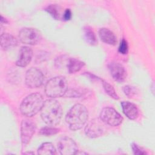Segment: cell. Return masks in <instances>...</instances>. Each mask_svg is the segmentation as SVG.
Listing matches in <instances>:
<instances>
[{
	"instance_id": "6da1fadb",
	"label": "cell",
	"mask_w": 155,
	"mask_h": 155,
	"mask_svg": "<svg viewBox=\"0 0 155 155\" xmlns=\"http://www.w3.org/2000/svg\"><path fill=\"white\" fill-rule=\"evenodd\" d=\"M62 114V107L58 101L50 99L44 102L41 110V116L46 124L50 126L58 125L60 122Z\"/></svg>"
},
{
	"instance_id": "7a4b0ae2",
	"label": "cell",
	"mask_w": 155,
	"mask_h": 155,
	"mask_svg": "<svg viewBox=\"0 0 155 155\" xmlns=\"http://www.w3.org/2000/svg\"><path fill=\"white\" fill-rule=\"evenodd\" d=\"M88 112L86 107L81 104L74 105L67 112L65 121L70 130H80L88 120Z\"/></svg>"
},
{
	"instance_id": "3957f363",
	"label": "cell",
	"mask_w": 155,
	"mask_h": 155,
	"mask_svg": "<svg viewBox=\"0 0 155 155\" xmlns=\"http://www.w3.org/2000/svg\"><path fill=\"white\" fill-rule=\"evenodd\" d=\"M44 104L43 96L40 93H31L22 101L20 105L21 113L24 116L32 117L41 110Z\"/></svg>"
},
{
	"instance_id": "277c9868",
	"label": "cell",
	"mask_w": 155,
	"mask_h": 155,
	"mask_svg": "<svg viewBox=\"0 0 155 155\" xmlns=\"http://www.w3.org/2000/svg\"><path fill=\"white\" fill-rule=\"evenodd\" d=\"M68 90V83L64 76H58L49 79L45 87V93L50 97H60L65 95Z\"/></svg>"
},
{
	"instance_id": "5b68a950",
	"label": "cell",
	"mask_w": 155,
	"mask_h": 155,
	"mask_svg": "<svg viewBox=\"0 0 155 155\" xmlns=\"http://www.w3.org/2000/svg\"><path fill=\"white\" fill-rule=\"evenodd\" d=\"M18 37L22 43L34 45L40 42L42 35L40 31L36 28L25 27L19 31Z\"/></svg>"
},
{
	"instance_id": "8992f818",
	"label": "cell",
	"mask_w": 155,
	"mask_h": 155,
	"mask_svg": "<svg viewBox=\"0 0 155 155\" xmlns=\"http://www.w3.org/2000/svg\"><path fill=\"white\" fill-rule=\"evenodd\" d=\"M100 119L107 125L116 127L123 121L122 116L113 108H104L100 113Z\"/></svg>"
},
{
	"instance_id": "52a82bcc",
	"label": "cell",
	"mask_w": 155,
	"mask_h": 155,
	"mask_svg": "<svg viewBox=\"0 0 155 155\" xmlns=\"http://www.w3.org/2000/svg\"><path fill=\"white\" fill-rule=\"evenodd\" d=\"M105 123L98 118L91 119L85 128V133L90 138H96L102 136L106 131Z\"/></svg>"
},
{
	"instance_id": "ba28073f",
	"label": "cell",
	"mask_w": 155,
	"mask_h": 155,
	"mask_svg": "<svg viewBox=\"0 0 155 155\" xmlns=\"http://www.w3.org/2000/svg\"><path fill=\"white\" fill-rule=\"evenodd\" d=\"M44 78V74L39 69L31 67L26 72L25 82L28 88H38L43 84Z\"/></svg>"
},
{
	"instance_id": "9c48e42d",
	"label": "cell",
	"mask_w": 155,
	"mask_h": 155,
	"mask_svg": "<svg viewBox=\"0 0 155 155\" xmlns=\"http://www.w3.org/2000/svg\"><path fill=\"white\" fill-rule=\"evenodd\" d=\"M36 128V124L29 119H24L21 125V140L23 147H25L30 141Z\"/></svg>"
},
{
	"instance_id": "30bf717a",
	"label": "cell",
	"mask_w": 155,
	"mask_h": 155,
	"mask_svg": "<svg viewBox=\"0 0 155 155\" xmlns=\"http://www.w3.org/2000/svg\"><path fill=\"white\" fill-rule=\"evenodd\" d=\"M58 149L61 154L73 155L78 153V147L75 142L70 137L61 138L58 143Z\"/></svg>"
},
{
	"instance_id": "8fae6325",
	"label": "cell",
	"mask_w": 155,
	"mask_h": 155,
	"mask_svg": "<svg viewBox=\"0 0 155 155\" xmlns=\"http://www.w3.org/2000/svg\"><path fill=\"white\" fill-rule=\"evenodd\" d=\"M108 70L113 79L117 82H122L127 77V71L124 67L119 62H112L108 65Z\"/></svg>"
},
{
	"instance_id": "7c38bea8",
	"label": "cell",
	"mask_w": 155,
	"mask_h": 155,
	"mask_svg": "<svg viewBox=\"0 0 155 155\" xmlns=\"http://www.w3.org/2000/svg\"><path fill=\"white\" fill-rule=\"evenodd\" d=\"M33 57V50L28 46H23L21 47L16 65L18 67H25L27 66L31 62Z\"/></svg>"
},
{
	"instance_id": "4fadbf2b",
	"label": "cell",
	"mask_w": 155,
	"mask_h": 155,
	"mask_svg": "<svg viewBox=\"0 0 155 155\" xmlns=\"http://www.w3.org/2000/svg\"><path fill=\"white\" fill-rule=\"evenodd\" d=\"M121 106L123 113L130 119L134 120L139 115L137 107L134 104L128 101L121 102Z\"/></svg>"
},
{
	"instance_id": "5bb4252c",
	"label": "cell",
	"mask_w": 155,
	"mask_h": 155,
	"mask_svg": "<svg viewBox=\"0 0 155 155\" xmlns=\"http://www.w3.org/2000/svg\"><path fill=\"white\" fill-rule=\"evenodd\" d=\"M18 45L16 38L7 33H2L1 35V47L3 50H8Z\"/></svg>"
},
{
	"instance_id": "9a60e30c",
	"label": "cell",
	"mask_w": 155,
	"mask_h": 155,
	"mask_svg": "<svg viewBox=\"0 0 155 155\" xmlns=\"http://www.w3.org/2000/svg\"><path fill=\"white\" fill-rule=\"evenodd\" d=\"M99 36L104 42L114 45L117 43V38L114 33L107 28H102L99 30Z\"/></svg>"
},
{
	"instance_id": "2e32d148",
	"label": "cell",
	"mask_w": 155,
	"mask_h": 155,
	"mask_svg": "<svg viewBox=\"0 0 155 155\" xmlns=\"http://www.w3.org/2000/svg\"><path fill=\"white\" fill-rule=\"evenodd\" d=\"M85 65V63L76 58H69L67 62V70L70 74H73L80 71Z\"/></svg>"
},
{
	"instance_id": "e0dca14e",
	"label": "cell",
	"mask_w": 155,
	"mask_h": 155,
	"mask_svg": "<svg viewBox=\"0 0 155 155\" xmlns=\"http://www.w3.org/2000/svg\"><path fill=\"white\" fill-rule=\"evenodd\" d=\"M84 37L85 41L91 45H96L97 44L96 36L91 27L86 26L83 28Z\"/></svg>"
},
{
	"instance_id": "ac0fdd59",
	"label": "cell",
	"mask_w": 155,
	"mask_h": 155,
	"mask_svg": "<svg viewBox=\"0 0 155 155\" xmlns=\"http://www.w3.org/2000/svg\"><path fill=\"white\" fill-rule=\"evenodd\" d=\"M38 154L39 155H54L56 154V151L51 143L45 142L38 148Z\"/></svg>"
},
{
	"instance_id": "d6986e66",
	"label": "cell",
	"mask_w": 155,
	"mask_h": 155,
	"mask_svg": "<svg viewBox=\"0 0 155 155\" xmlns=\"http://www.w3.org/2000/svg\"><path fill=\"white\" fill-rule=\"evenodd\" d=\"M102 82V85L103 87L104 88L105 91L106 92V93H107V94L108 96H110L111 97H112L113 99H115V100H118L119 99V96L117 95V94L116 93L114 87L110 84L108 82L101 79Z\"/></svg>"
},
{
	"instance_id": "ffe728a7",
	"label": "cell",
	"mask_w": 155,
	"mask_h": 155,
	"mask_svg": "<svg viewBox=\"0 0 155 155\" xmlns=\"http://www.w3.org/2000/svg\"><path fill=\"white\" fill-rule=\"evenodd\" d=\"M45 10L54 19L58 20L60 16V13L59 10V7L56 5L55 4H51L47 6Z\"/></svg>"
},
{
	"instance_id": "44dd1931",
	"label": "cell",
	"mask_w": 155,
	"mask_h": 155,
	"mask_svg": "<svg viewBox=\"0 0 155 155\" xmlns=\"http://www.w3.org/2000/svg\"><path fill=\"white\" fill-rule=\"evenodd\" d=\"M59 131V130L57 128L53 127H45L42 128L39 132V134L41 135L48 136L57 134Z\"/></svg>"
},
{
	"instance_id": "7402d4cb",
	"label": "cell",
	"mask_w": 155,
	"mask_h": 155,
	"mask_svg": "<svg viewBox=\"0 0 155 155\" xmlns=\"http://www.w3.org/2000/svg\"><path fill=\"white\" fill-rule=\"evenodd\" d=\"M128 46L127 42L124 39H122L120 42L118 51L120 53L122 54H125L128 53Z\"/></svg>"
},
{
	"instance_id": "603a6c76",
	"label": "cell",
	"mask_w": 155,
	"mask_h": 155,
	"mask_svg": "<svg viewBox=\"0 0 155 155\" xmlns=\"http://www.w3.org/2000/svg\"><path fill=\"white\" fill-rule=\"evenodd\" d=\"M123 91L128 97H131L136 94V89L130 85L124 86L123 88Z\"/></svg>"
},
{
	"instance_id": "cb8c5ba5",
	"label": "cell",
	"mask_w": 155,
	"mask_h": 155,
	"mask_svg": "<svg viewBox=\"0 0 155 155\" xmlns=\"http://www.w3.org/2000/svg\"><path fill=\"white\" fill-rule=\"evenodd\" d=\"M131 148H132L133 153L134 154L140 155V154H147V153L144 150H143L138 145H137L135 143H133L131 144Z\"/></svg>"
},
{
	"instance_id": "d4e9b609",
	"label": "cell",
	"mask_w": 155,
	"mask_h": 155,
	"mask_svg": "<svg viewBox=\"0 0 155 155\" xmlns=\"http://www.w3.org/2000/svg\"><path fill=\"white\" fill-rule=\"evenodd\" d=\"M65 95H67L69 97H79L81 96V94L74 90H67Z\"/></svg>"
},
{
	"instance_id": "484cf974",
	"label": "cell",
	"mask_w": 155,
	"mask_h": 155,
	"mask_svg": "<svg viewBox=\"0 0 155 155\" xmlns=\"http://www.w3.org/2000/svg\"><path fill=\"white\" fill-rule=\"evenodd\" d=\"M63 18L65 21H69L71 19V12L70 10V9L67 8L65 10L64 13V16H63Z\"/></svg>"
},
{
	"instance_id": "4316f807",
	"label": "cell",
	"mask_w": 155,
	"mask_h": 155,
	"mask_svg": "<svg viewBox=\"0 0 155 155\" xmlns=\"http://www.w3.org/2000/svg\"><path fill=\"white\" fill-rule=\"evenodd\" d=\"M0 21H1V24H2V23L6 24V23L8 22L7 20L5 18H4L2 16H1V19H0Z\"/></svg>"
},
{
	"instance_id": "83f0119b",
	"label": "cell",
	"mask_w": 155,
	"mask_h": 155,
	"mask_svg": "<svg viewBox=\"0 0 155 155\" xmlns=\"http://www.w3.org/2000/svg\"><path fill=\"white\" fill-rule=\"evenodd\" d=\"M24 154H34V153H33V152H26V153H24Z\"/></svg>"
}]
</instances>
